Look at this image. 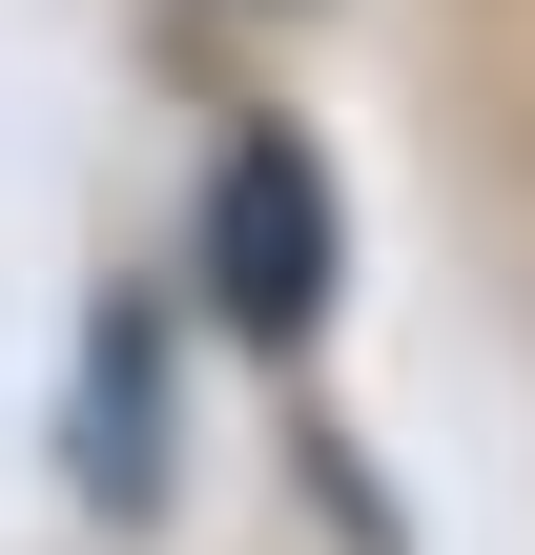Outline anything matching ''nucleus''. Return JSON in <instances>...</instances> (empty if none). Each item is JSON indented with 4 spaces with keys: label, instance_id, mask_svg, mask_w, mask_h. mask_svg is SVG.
Listing matches in <instances>:
<instances>
[{
    "label": "nucleus",
    "instance_id": "f257e3e1",
    "mask_svg": "<svg viewBox=\"0 0 535 555\" xmlns=\"http://www.w3.org/2000/svg\"><path fill=\"white\" fill-rule=\"evenodd\" d=\"M206 309L268 330V350L330 330V165H309L289 124H247V144L206 165Z\"/></svg>",
    "mask_w": 535,
    "mask_h": 555
},
{
    "label": "nucleus",
    "instance_id": "f03ea898",
    "mask_svg": "<svg viewBox=\"0 0 535 555\" xmlns=\"http://www.w3.org/2000/svg\"><path fill=\"white\" fill-rule=\"evenodd\" d=\"M82 494H103V515L165 494V330H144V309L82 330Z\"/></svg>",
    "mask_w": 535,
    "mask_h": 555
}]
</instances>
